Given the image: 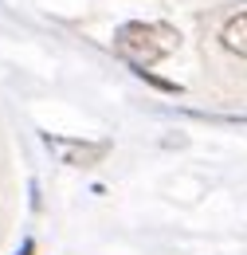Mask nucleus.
Segmentation results:
<instances>
[{"mask_svg": "<svg viewBox=\"0 0 247 255\" xmlns=\"http://www.w3.org/2000/svg\"><path fill=\"white\" fill-rule=\"evenodd\" d=\"M181 47V32L173 24H145L129 20L114 32V55L125 59V67H149Z\"/></svg>", "mask_w": 247, "mask_h": 255, "instance_id": "1", "label": "nucleus"}, {"mask_svg": "<svg viewBox=\"0 0 247 255\" xmlns=\"http://www.w3.org/2000/svg\"><path fill=\"white\" fill-rule=\"evenodd\" d=\"M39 141L67 169H94L110 153V141H83V137H59V133H39Z\"/></svg>", "mask_w": 247, "mask_h": 255, "instance_id": "2", "label": "nucleus"}, {"mask_svg": "<svg viewBox=\"0 0 247 255\" xmlns=\"http://www.w3.org/2000/svg\"><path fill=\"white\" fill-rule=\"evenodd\" d=\"M220 43H224L232 55H244V59H247V8H244V12H236V16L220 28Z\"/></svg>", "mask_w": 247, "mask_h": 255, "instance_id": "3", "label": "nucleus"}, {"mask_svg": "<svg viewBox=\"0 0 247 255\" xmlns=\"http://www.w3.org/2000/svg\"><path fill=\"white\" fill-rule=\"evenodd\" d=\"M16 255H35V240H31V236H28V240L20 244V252H16Z\"/></svg>", "mask_w": 247, "mask_h": 255, "instance_id": "4", "label": "nucleus"}]
</instances>
